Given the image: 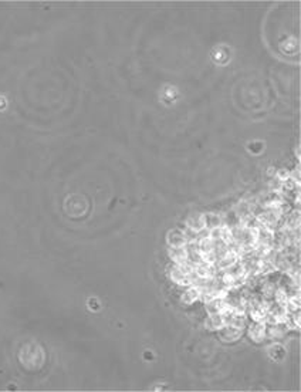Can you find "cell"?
Segmentation results:
<instances>
[{
  "mask_svg": "<svg viewBox=\"0 0 301 392\" xmlns=\"http://www.w3.org/2000/svg\"><path fill=\"white\" fill-rule=\"evenodd\" d=\"M166 240L168 243L171 245V247H183L186 246V239H185V235L183 232L179 230V229H172L168 232V236H166Z\"/></svg>",
  "mask_w": 301,
  "mask_h": 392,
  "instance_id": "cell-1",
  "label": "cell"
},
{
  "mask_svg": "<svg viewBox=\"0 0 301 392\" xmlns=\"http://www.w3.org/2000/svg\"><path fill=\"white\" fill-rule=\"evenodd\" d=\"M203 223H205L206 229L212 230V229L223 226V219H222L221 215H216V213H205L203 215Z\"/></svg>",
  "mask_w": 301,
  "mask_h": 392,
  "instance_id": "cell-2",
  "label": "cell"
},
{
  "mask_svg": "<svg viewBox=\"0 0 301 392\" xmlns=\"http://www.w3.org/2000/svg\"><path fill=\"white\" fill-rule=\"evenodd\" d=\"M169 256L171 259L174 260V263L179 264V263H183L186 261L188 259V252H186V247H171L169 249Z\"/></svg>",
  "mask_w": 301,
  "mask_h": 392,
  "instance_id": "cell-3",
  "label": "cell"
},
{
  "mask_svg": "<svg viewBox=\"0 0 301 392\" xmlns=\"http://www.w3.org/2000/svg\"><path fill=\"white\" fill-rule=\"evenodd\" d=\"M186 226H188V228H190V229H192V230H195V232H199V230H202V229H205L203 215L196 213V215L190 216V217L188 219V222H186Z\"/></svg>",
  "mask_w": 301,
  "mask_h": 392,
  "instance_id": "cell-4",
  "label": "cell"
},
{
  "mask_svg": "<svg viewBox=\"0 0 301 392\" xmlns=\"http://www.w3.org/2000/svg\"><path fill=\"white\" fill-rule=\"evenodd\" d=\"M250 335H252V338L256 340V341L263 340L264 335H266V326H264V323L256 321V323L250 327Z\"/></svg>",
  "mask_w": 301,
  "mask_h": 392,
  "instance_id": "cell-5",
  "label": "cell"
},
{
  "mask_svg": "<svg viewBox=\"0 0 301 392\" xmlns=\"http://www.w3.org/2000/svg\"><path fill=\"white\" fill-rule=\"evenodd\" d=\"M196 298H201V290H199L198 287H190V289H188V290L185 292V294L182 295V300H183L185 303H192V301H195Z\"/></svg>",
  "mask_w": 301,
  "mask_h": 392,
  "instance_id": "cell-6",
  "label": "cell"
},
{
  "mask_svg": "<svg viewBox=\"0 0 301 392\" xmlns=\"http://www.w3.org/2000/svg\"><path fill=\"white\" fill-rule=\"evenodd\" d=\"M4 108V99H3V97H0V110H3Z\"/></svg>",
  "mask_w": 301,
  "mask_h": 392,
  "instance_id": "cell-7",
  "label": "cell"
}]
</instances>
